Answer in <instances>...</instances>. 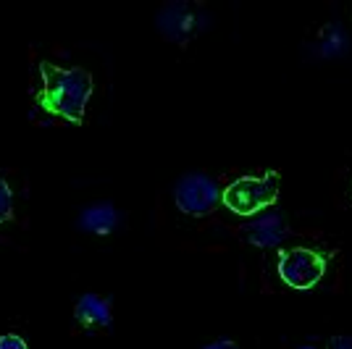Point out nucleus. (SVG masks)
I'll list each match as a JSON object with an SVG mask.
<instances>
[{
    "label": "nucleus",
    "instance_id": "nucleus-1",
    "mask_svg": "<svg viewBox=\"0 0 352 349\" xmlns=\"http://www.w3.org/2000/svg\"><path fill=\"white\" fill-rule=\"evenodd\" d=\"M40 71V89L34 95L37 105L45 113L56 118H63L69 124H82L87 100L95 89L92 74L87 69H60L56 63L43 60L37 66Z\"/></svg>",
    "mask_w": 352,
    "mask_h": 349
},
{
    "label": "nucleus",
    "instance_id": "nucleus-2",
    "mask_svg": "<svg viewBox=\"0 0 352 349\" xmlns=\"http://www.w3.org/2000/svg\"><path fill=\"white\" fill-rule=\"evenodd\" d=\"M279 200V174L265 171L263 176H242L234 179L226 190L221 192V203L234 216L250 218L268 207H274Z\"/></svg>",
    "mask_w": 352,
    "mask_h": 349
},
{
    "label": "nucleus",
    "instance_id": "nucleus-3",
    "mask_svg": "<svg viewBox=\"0 0 352 349\" xmlns=\"http://www.w3.org/2000/svg\"><path fill=\"white\" fill-rule=\"evenodd\" d=\"M279 278L294 291H308L326 276V255L316 247H287L276 258Z\"/></svg>",
    "mask_w": 352,
    "mask_h": 349
},
{
    "label": "nucleus",
    "instance_id": "nucleus-4",
    "mask_svg": "<svg viewBox=\"0 0 352 349\" xmlns=\"http://www.w3.org/2000/svg\"><path fill=\"white\" fill-rule=\"evenodd\" d=\"M219 184L208 174H187L176 181L174 187V203L176 207L192 216V218H206L213 213L219 203Z\"/></svg>",
    "mask_w": 352,
    "mask_h": 349
},
{
    "label": "nucleus",
    "instance_id": "nucleus-5",
    "mask_svg": "<svg viewBox=\"0 0 352 349\" xmlns=\"http://www.w3.org/2000/svg\"><path fill=\"white\" fill-rule=\"evenodd\" d=\"M158 27L166 37L171 40H179V43H187L195 30H197V14L195 8L187 5V3H171L166 5L158 16Z\"/></svg>",
    "mask_w": 352,
    "mask_h": 349
},
{
    "label": "nucleus",
    "instance_id": "nucleus-6",
    "mask_svg": "<svg viewBox=\"0 0 352 349\" xmlns=\"http://www.w3.org/2000/svg\"><path fill=\"white\" fill-rule=\"evenodd\" d=\"M74 318L87 331H92V328H111V323H113L111 305L105 302L103 297H98V294L79 297V302L74 307Z\"/></svg>",
    "mask_w": 352,
    "mask_h": 349
},
{
    "label": "nucleus",
    "instance_id": "nucleus-7",
    "mask_svg": "<svg viewBox=\"0 0 352 349\" xmlns=\"http://www.w3.org/2000/svg\"><path fill=\"white\" fill-rule=\"evenodd\" d=\"M245 232H248L250 245L271 247V245H279L281 239L289 236V226H287V221L281 218L279 213H265V216H261V221H255Z\"/></svg>",
    "mask_w": 352,
    "mask_h": 349
},
{
    "label": "nucleus",
    "instance_id": "nucleus-8",
    "mask_svg": "<svg viewBox=\"0 0 352 349\" xmlns=\"http://www.w3.org/2000/svg\"><path fill=\"white\" fill-rule=\"evenodd\" d=\"M79 223H82L85 232H92V234H98V236H108V234L118 226V213H116V207L108 203L89 205V207L82 210Z\"/></svg>",
    "mask_w": 352,
    "mask_h": 349
},
{
    "label": "nucleus",
    "instance_id": "nucleus-9",
    "mask_svg": "<svg viewBox=\"0 0 352 349\" xmlns=\"http://www.w3.org/2000/svg\"><path fill=\"white\" fill-rule=\"evenodd\" d=\"M14 218V192L6 179H0V223Z\"/></svg>",
    "mask_w": 352,
    "mask_h": 349
},
{
    "label": "nucleus",
    "instance_id": "nucleus-10",
    "mask_svg": "<svg viewBox=\"0 0 352 349\" xmlns=\"http://www.w3.org/2000/svg\"><path fill=\"white\" fill-rule=\"evenodd\" d=\"M0 349H30V347H27V341H24L21 336L6 334V336H0Z\"/></svg>",
    "mask_w": 352,
    "mask_h": 349
},
{
    "label": "nucleus",
    "instance_id": "nucleus-11",
    "mask_svg": "<svg viewBox=\"0 0 352 349\" xmlns=\"http://www.w3.org/2000/svg\"><path fill=\"white\" fill-rule=\"evenodd\" d=\"M326 349H352V336H331L326 341Z\"/></svg>",
    "mask_w": 352,
    "mask_h": 349
},
{
    "label": "nucleus",
    "instance_id": "nucleus-12",
    "mask_svg": "<svg viewBox=\"0 0 352 349\" xmlns=\"http://www.w3.org/2000/svg\"><path fill=\"white\" fill-rule=\"evenodd\" d=\"M206 349H239V347H236L232 339H219V341H210Z\"/></svg>",
    "mask_w": 352,
    "mask_h": 349
}]
</instances>
